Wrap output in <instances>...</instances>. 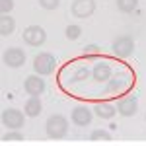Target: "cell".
Listing matches in <instances>:
<instances>
[{"label":"cell","instance_id":"obj_1","mask_svg":"<svg viewBox=\"0 0 146 146\" xmlns=\"http://www.w3.org/2000/svg\"><path fill=\"white\" fill-rule=\"evenodd\" d=\"M45 133L49 138H64L68 133V121L64 115H51L45 123Z\"/></svg>","mask_w":146,"mask_h":146},{"label":"cell","instance_id":"obj_2","mask_svg":"<svg viewBox=\"0 0 146 146\" xmlns=\"http://www.w3.org/2000/svg\"><path fill=\"white\" fill-rule=\"evenodd\" d=\"M22 39H23V43L29 47H41L47 39V33L41 25H27L22 33Z\"/></svg>","mask_w":146,"mask_h":146},{"label":"cell","instance_id":"obj_3","mask_svg":"<svg viewBox=\"0 0 146 146\" xmlns=\"http://www.w3.org/2000/svg\"><path fill=\"white\" fill-rule=\"evenodd\" d=\"M33 70L39 76H49L55 70V56L51 53H39L33 58Z\"/></svg>","mask_w":146,"mask_h":146},{"label":"cell","instance_id":"obj_4","mask_svg":"<svg viewBox=\"0 0 146 146\" xmlns=\"http://www.w3.org/2000/svg\"><path fill=\"white\" fill-rule=\"evenodd\" d=\"M25 113L18 111V109H14V107H8V109H4L2 113V123L6 125L10 131H18V129H22L23 123H25Z\"/></svg>","mask_w":146,"mask_h":146},{"label":"cell","instance_id":"obj_5","mask_svg":"<svg viewBox=\"0 0 146 146\" xmlns=\"http://www.w3.org/2000/svg\"><path fill=\"white\" fill-rule=\"evenodd\" d=\"M113 53L121 58H127L135 53V41L131 35H119L115 41H113Z\"/></svg>","mask_w":146,"mask_h":146},{"label":"cell","instance_id":"obj_6","mask_svg":"<svg viewBox=\"0 0 146 146\" xmlns=\"http://www.w3.org/2000/svg\"><path fill=\"white\" fill-rule=\"evenodd\" d=\"M94 12H96V0H74L70 6V14L80 20L90 18Z\"/></svg>","mask_w":146,"mask_h":146},{"label":"cell","instance_id":"obj_7","mask_svg":"<svg viewBox=\"0 0 146 146\" xmlns=\"http://www.w3.org/2000/svg\"><path fill=\"white\" fill-rule=\"evenodd\" d=\"M2 60H4V64L10 68H20L25 64V53H23L22 49H18V47H10V49H6V53L2 55Z\"/></svg>","mask_w":146,"mask_h":146},{"label":"cell","instance_id":"obj_8","mask_svg":"<svg viewBox=\"0 0 146 146\" xmlns=\"http://www.w3.org/2000/svg\"><path fill=\"white\" fill-rule=\"evenodd\" d=\"M70 119L78 127H86V125L92 123V109L86 107V105H76L72 109V113H70Z\"/></svg>","mask_w":146,"mask_h":146},{"label":"cell","instance_id":"obj_9","mask_svg":"<svg viewBox=\"0 0 146 146\" xmlns=\"http://www.w3.org/2000/svg\"><path fill=\"white\" fill-rule=\"evenodd\" d=\"M136 109H138V101H136L135 96H127V98L117 101V113L121 117H133Z\"/></svg>","mask_w":146,"mask_h":146},{"label":"cell","instance_id":"obj_10","mask_svg":"<svg viewBox=\"0 0 146 146\" xmlns=\"http://www.w3.org/2000/svg\"><path fill=\"white\" fill-rule=\"evenodd\" d=\"M23 90L29 96H41L45 92V82H43V78H39L37 74H31V76H27V78L23 80Z\"/></svg>","mask_w":146,"mask_h":146},{"label":"cell","instance_id":"obj_11","mask_svg":"<svg viewBox=\"0 0 146 146\" xmlns=\"http://www.w3.org/2000/svg\"><path fill=\"white\" fill-rule=\"evenodd\" d=\"M111 72L113 70L107 62H98L92 68V80H96V82H109L111 80Z\"/></svg>","mask_w":146,"mask_h":146},{"label":"cell","instance_id":"obj_12","mask_svg":"<svg viewBox=\"0 0 146 146\" xmlns=\"http://www.w3.org/2000/svg\"><path fill=\"white\" fill-rule=\"evenodd\" d=\"M41 111H43V103L39 100V96H29V100L23 105V113L27 117H39Z\"/></svg>","mask_w":146,"mask_h":146},{"label":"cell","instance_id":"obj_13","mask_svg":"<svg viewBox=\"0 0 146 146\" xmlns=\"http://www.w3.org/2000/svg\"><path fill=\"white\" fill-rule=\"evenodd\" d=\"M94 113L100 117V119H113L115 113H117V105L107 103V101H100L94 105Z\"/></svg>","mask_w":146,"mask_h":146},{"label":"cell","instance_id":"obj_14","mask_svg":"<svg viewBox=\"0 0 146 146\" xmlns=\"http://www.w3.org/2000/svg\"><path fill=\"white\" fill-rule=\"evenodd\" d=\"M14 27H16L14 18H10L8 14H2V18H0V35H2V37H8V35H12Z\"/></svg>","mask_w":146,"mask_h":146},{"label":"cell","instance_id":"obj_15","mask_svg":"<svg viewBox=\"0 0 146 146\" xmlns=\"http://www.w3.org/2000/svg\"><path fill=\"white\" fill-rule=\"evenodd\" d=\"M115 4H117V10H119V12H123V14H131V12L136 10L138 0H115Z\"/></svg>","mask_w":146,"mask_h":146},{"label":"cell","instance_id":"obj_16","mask_svg":"<svg viewBox=\"0 0 146 146\" xmlns=\"http://www.w3.org/2000/svg\"><path fill=\"white\" fill-rule=\"evenodd\" d=\"M90 78V70L86 66H78L72 74H70V82H84Z\"/></svg>","mask_w":146,"mask_h":146},{"label":"cell","instance_id":"obj_17","mask_svg":"<svg viewBox=\"0 0 146 146\" xmlns=\"http://www.w3.org/2000/svg\"><path fill=\"white\" fill-rule=\"evenodd\" d=\"M90 138L94 142H109L111 140V133L109 131H103V129H96L90 135Z\"/></svg>","mask_w":146,"mask_h":146},{"label":"cell","instance_id":"obj_18","mask_svg":"<svg viewBox=\"0 0 146 146\" xmlns=\"http://www.w3.org/2000/svg\"><path fill=\"white\" fill-rule=\"evenodd\" d=\"M80 35H82V27H80V25L70 23V25L66 27V39H68V41H76Z\"/></svg>","mask_w":146,"mask_h":146},{"label":"cell","instance_id":"obj_19","mask_svg":"<svg viewBox=\"0 0 146 146\" xmlns=\"http://www.w3.org/2000/svg\"><path fill=\"white\" fill-rule=\"evenodd\" d=\"M82 55H84V58H90V60H96V58L100 56V47H96V45H88V47H84Z\"/></svg>","mask_w":146,"mask_h":146},{"label":"cell","instance_id":"obj_20","mask_svg":"<svg viewBox=\"0 0 146 146\" xmlns=\"http://www.w3.org/2000/svg\"><path fill=\"white\" fill-rule=\"evenodd\" d=\"M22 140H23V135L18 133V131H12V133L4 135V142L6 144H16V142H22Z\"/></svg>","mask_w":146,"mask_h":146},{"label":"cell","instance_id":"obj_21","mask_svg":"<svg viewBox=\"0 0 146 146\" xmlns=\"http://www.w3.org/2000/svg\"><path fill=\"white\" fill-rule=\"evenodd\" d=\"M58 4H60V0H39V6H41L43 10H49V12L56 10Z\"/></svg>","mask_w":146,"mask_h":146},{"label":"cell","instance_id":"obj_22","mask_svg":"<svg viewBox=\"0 0 146 146\" xmlns=\"http://www.w3.org/2000/svg\"><path fill=\"white\" fill-rule=\"evenodd\" d=\"M14 8V0H0V12L2 14H10Z\"/></svg>","mask_w":146,"mask_h":146},{"label":"cell","instance_id":"obj_23","mask_svg":"<svg viewBox=\"0 0 146 146\" xmlns=\"http://www.w3.org/2000/svg\"><path fill=\"white\" fill-rule=\"evenodd\" d=\"M123 88V82H119V80H109V84H107V92H119Z\"/></svg>","mask_w":146,"mask_h":146}]
</instances>
